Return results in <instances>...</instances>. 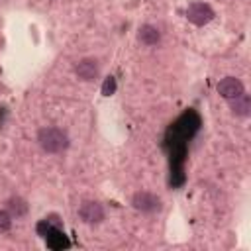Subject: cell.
Returning <instances> with one entry per match:
<instances>
[{
  "mask_svg": "<svg viewBox=\"0 0 251 251\" xmlns=\"http://www.w3.org/2000/svg\"><path fill=\"white\" fill-rule=\"evenodd\" d=\"M75 75H76L80 80H84V82H92V80L98 78V75H100L98 61L92 59V57L80 59V61L75 65Z\"/></svg>",
  "mask_w": 251,
  "mask_h": 251,
  "instance_id": "5",
  "label": "cell"
},
{
  "mask_svg": "<svg viewBox=\"0 0 251 251\" xmlns=\"http://www.w3.org/2000/svg\"><path fill=\"white\" fill-rule=\"evenodd\" d=\"M6 210L10 212L12 218H24L27 214V202L22 198V196H10L6 200Z\"/></svg>",
  "mask_w": 251,
  "mask_h": 251,
  "instance_id": "9",
  "label": "cell"
},
{
  "mask_svg": "<svg viewBox=\"0 0 251 251\" xmlns=\"http://www.w3.org/2000/svg\"><path fill=\"white\" fill-rule=\"evenodd\" d=\"M12 227V216L8 210H0V233L8 231Z\"/></svg>",
  "mask_w": 251,
  "mask_h": 251,
  "instance_id": "11",
  "label": "cell"
},
{
  "mask_svg": "<svg viewBox=\"0 0 251 251\" xmlns=\"http://www.w3.org/2000/svg\"><path fill=\"white\" fill-rule=\"evenodd\" d=\"M245 88H243V82L237 78V76H226L218 82V94L226 100H231L239 94H243Z\"/></svg>",
  "mask_w": 251,
  "mask_h": 251,
  "instance_id": "6",
  "label": "cell"
},
{
  "mask_svg": "<svg viewBox=\"0 0 251 251\" xmlns=\"http://www.w3.org/2000/svg\"><path fill=\"white\" fill-rule=\"evenodd\" d=\"M131 206H133L137 212H141V214H155V212H161L163 200H161L157 194L149 192V190H139V192L133 194Z\"/></svg>",
  "mask_w": 251,
  "mask_h": 251,
  "instance_id": "2",
  "label": "cell"
},
{
  "mask_svg": "<svg viewBox=\"0 0 251 251\" xmlns=\"http://www.w3.org/2000/svg\"><path fill=\"white\" fill-rule=\"evenodd\" d=\"M118 88V82L114 76H106L104 82H102V96H112Z\"/></svg>",
  "mask_w": 251,
  "mask_h": 251,
  "instance_id": "10",
  "label": "cell"
},
{
  "mask_svg": "<svg viewBox=\"0 0 251 251\" xmlns=\"http://www.w3.org/2000/svg\"><path fill=\"white\" fill-rule=\"evenodd\" d=\"M227 102H229V110H231L233 116L247 118L251 114V98H249V94L243 92V94H239V96H235V98H231Z\"/></svg>",
  "mask_w": 251,
  "mask_h": 251,
  "instance_id": "7",
  "label": "cell"
},
{
  "mask_svg": "<svg viewBox=\"0 0 251 251\" xmlns=\"http://www.w3.org/2000/svg\"><path fill=\"white\" fill-rule=\"evenodd\" d=\"M137 39H139L143 45L151 47V45H157V43L161 41V31H159V27H155V25H151V24H145V25L139 27Z\"/></svg>",
  "mask_w": 251,
  "mask_h": 251,
  "instance_id": "8",
  "label": "cell"
},
{
  "mask_svg": "<svg viewBox=\"0 0 251 251\" xmlns=\"http://www.w3.org/2000/svg\"><path fill=\"white\" fill-rule=\"evenodd\" d=\"M214 10L206 4V2H192L186 8V20L194 25H206L214 20Z\"/></svg>",
  "mask_w": 251,
  "mask_h": 251,
  "instance_id": "3",
  "label": "cell"
},
{
  "mask_svg": "<svg viewBox=\"0 0 251 251\" xmlns=\"http://www.w3.org/2000/svg\"><path fill=\"white\" fill-rule=\"evenodd\" d=\"M78 218L88 226H96L104 220V208L96 200H84L78 206Z\"/></svg>",
  "mask_w": 251,
  "mask_h": 251,
  "instance_id": "4",
  "label": "cell"
},
{
  "mask_svg": "<svg viewBox=\"0 0 251 251\" xmlns=\"http://www.w3.org/2000/svg\"><path fill=\"white\" fill-rule=\"evenodd\" d=\"M37 143H39V147H41L45 153L57 155V153H63V151L69 147V135H67V131L61 129V127L47 126V127H41V129H39V133H37Z\"/></svg>",
  "mask_w": 251,
  "mask_h": 251,
  "instance_id": "1",
  "label": "cell"
}]
</instances>
